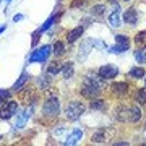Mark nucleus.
Listing matches in <instances>:
<instances>
[{
	"label": "nucleus",
	"mask_w": 146,
	"mask_h": 146,
	"mask_svg": "<svg viewBox=\"0 0 146 146\" xmlns=\"http://www.w3.org/2000/svg\"><path fill=\"white\" fill-rule=\"evenodd\" d=\"M25 18H26V16L23 15V13H15V15H13V18H11V20H13V23H20V21H23V20H25Z\"/></svg>",
	"instance_id": "obj_35"
},
{
	"label": "nucleus",
	"mask_w": 146,
	"mask_h": 146,
	"mask_svg": "<svg viewBox=\"0 0 146 146\" xmlns=\"http://www.w3.org/2000/svg\"><path fill=\"white\" fill-rule=\"evenodd\" d=\"M13 91L11 89H7V88H0V106L3 104V102H7L8 99H11L13 98Z\"/></svg>",
	"instance_id": "obj_32"
},
{
	"label": "nucleus",
	"mask_w": 146,
	"mask_h": 146,
	"mask_svg": "<svg viewBox=\"0 0 146 146\" xmlns=\"http://www.w3.org/2000/svg\"><path fill=\"white\" fill-rule=\"evenodd\" d=\"M130 2H133V0H120V3H130Z\"/></svg>",
	"instance_id": "obj_37"
},
{
	"label": "nucleus",
	"mask_w": 146,
	"mask_h": 146,
	"mask_svg": "<svg viewBox=\"0 0 146 146\" xmlns=\"http://www.w3.org/2000/svg\"><path fill=\"white\" fill-rule=\"evenodd\" d=\"M62 68H63V62H62V60H58V58H55L54 62H49V63H47L46 73L52 75L54 78H55L57 75H60V73H62Z\"/></svg>",
	"instance_id": "obj_26"
},
{
	"label": "nucleus",
	"mask_w": 146,
	"mask_h": 146,
	"mask_svg": "<svg viewBox=\"0 0 146 146\" xmlns=\"http://www.w3.org/2000/svg\"><path fill=\"white\" fill-rule=\"evenodd\" d=\"M109 140H112L109 127H99L89 136V143L91 145H106V143H110Z\"/></svg>",
	"instance_id": "obj_15"
},
{
	"label": "nucleus",
	"mask_w": 146,
	"mask_h": 146,
	"mask_svg": "<svg viewBox=\"0 0 146 146\" xmlns=\"http://www.w3.org/2000/svg\"><path fill=\"white\" fill-rule=\"evenodd\" d=\"M88 3H89V0H70L68 7H70L72 10H81V8H84Z\"/></svg>",
	"instance_id": "obj_33"
},
{
	"label": "nucleus",
	"mask_w": 146,
	"mask_h": 146,
	"mask_svg": "<svg viewBox=\"0 0 146 146\" xmlns=\"http://www.w3.org/2000/svg\"><path fill=\"white\" fill-rule=\"evenodd\" d=\"M133 46L138 47V49H146V28L145 29H138V31L133 34Z\"/></svg>",
	"instance_id": "obj_27"
},
{
	"label": "nucleus",
	"mask_w": 146,
	"mask_h": 146,
	"mask_svg": "<svg viewBox=\"0 0 146 146\" xmlns=\"http://www.w3.org/2000/svg\"><path fill=\"white\" fill-rule=\"evenodd\" d=\"M42 98H44V101L41 104V112H39L41 122L54 125L58 120V117L62 115V110H63L62 101L57 96V93L49 94V96H42Z\"/></svg>",
	"instance_id": "obj_2"
},
{
	"label": "nucleus",
	"mask_w": 146,
	"mask_h": 146,
	"mask_svg": "<svg viewBox=\"0 0 146 146\" xmlns=\"http://www.w3.org/2000/svg\"><path fill=\"white\" fill-rule=\"evenodd\" d=\"M96 72L101 78H104L107 83H110V81L117 80V76L120 75V68L114 63H106V65H101V67L96 68Z\"/></svg>",
	"instance_id": "obj_13"
},
{
	"label": "nucleus",
	"mask_w": 146,
	"mask_h": 146,
	"mask_svg": "<svg viewBox=\"0 0 146 146\" xmlns=\"http://www.w3.org/2000/svg\"><path fill=\"white\" fill-rule=\"evenodd\" d=\"M143 81H145V86H146V76H145V78H143Z\"/></svg>",
	"instance_id": "obj_40"
},
{
	"label": "nucleus",
	"mask_w": 146,
	"mask_h": 146,
	"mask_svg": "<svg viewBox=\"0 0 146 146\" xmlns=\"http://www.w3.org/2000/svg\"><path fill=\"white\" fill-rule=\"evenodd\" d=\"M62 78L67 81V80H72L75 76V63L72 60H63V68H62Z\"/></svg>",
	"instance_id": "obj_28"
},
{
	"label": "nucleus",
	"mask_w": 146,
	"mask_h": 146,
	"mask_svg": "<svg viewBox=\"0 0 146 146\" xmlns=\"http://www.w3.org/2000/svg\"><path fill=\"white\" fill-rule=\"evenodd\" d=\"M112 119L117 123L127 125V119H128V102H125L123 99H120L119 102H115L112 107Z\"/></svg>",
	"instance_id": "obj_11"
},
{
	"label": "nucleus",
	"mask_w": 146,
	"mask_h": 146,
	"mask_svg": "<svg viewBox=\"0 0 146 146\" xmlns=\"http://www.w3.org/2000/svg\"><path fill=\"white\" fill-rule=\"evenodd\" d=\"M41 37H42V33L39 31V29L33 31V34H31V47L33 49L37 47V44H39V41H41Z\"/></svg>",
	"instance_id": "obj_34"
},
{
	"label": "nucleus",
	"mask_w": 146,
	"mask_h": 146,
	"mask_svg": "<svg viewBox=\"0 0 146 146\" xmlns=\"http://www.w3.org/2000/svg\"><path fill=\"white\" fill-rule=\"evenodd\" d=\"M18 99H20L25 106H28V104L36 106L37 102H39V99H41V91H39L36 86H29V84H28V86H25V88L18 93Z\"/></svg>",
	"instance_id": "obj_8"
},
{
	"label": "nucleus",
	"mask_w": 146,
	"mask_h": 146,
	"mask_svg": "<svg viewBox=\"0 0 146 146\" xmlns=\"http://www.w3.org/2000/svg\"><path fill=\"white\" fill-rule=\"evenodd\" d=\"M34 109H36V106H34V104H28V106H25L23 109H20V112L15 115L13 125H11L13 131H15V130H23V128L28 125L29 119L34 115Z\"/></svg>",
	"instance_id": "obj_7"
},
{
	"label": "nucleus",
	"mask_w": 146,
	"mask_h": 146,
	"mask_svg": "<svg viewBox=\"0 0 146 146\" xmlns=\"http://www.w3.org/2000/svg\"><path fill=\"white\" fill-rule=\"evenodd\" d=\"M130 99L136 104H140L141 107H146V86H135L131 89Z\"/></svg>",
	"instance_id": "obj_21"
},
{
	"label": "nucleus",
	"mask_w": 146,
	"mask_h": 146,
	"mask_svg": "<svg viewBox=\"0 0 146 146\" xmlns=\"http://www.w3.org/2000/svg\"><path fill=\"white\" fill-rule=\"evenodd\" d=\"M68 128L67 127H63V123H54L52 125V136L54 138H65V135H67Z\"/></svg>",
	"instance_id": "obj_31"
},
{
	"label": "nucleus",
	"mask_w": 146,
	"mask_h": 146,
	"mask_svg": "<svg viewBox=\"0 0 146 146\" xmlns=\"http://www.w3.org/2000/svg\"><path fill=\"white\" fill-rule=\"evenodd\" d=\"M122 5H117V7H112V10L110 13L107 15V26L110 29H120V28L123 26V18H122Z\"/></svg>",
	"instance_id": "obj_14"
},
{
	"label": "nucleus",
	"mask_w": 146,
	"mask_h": 146,
	"mask_svg": "<svg viewBox=\"0 0 146 146\" xmlns=\"http://www.w3.org/2000/svg\"><path fill=\"white\" fill-rule=\"evenodd\" d=\"M0 140H2V135H0Z\"/></svg>",
	"instance_id": "obj_42"
},
{
	"label": "nucleus",
	"mask_w": 146,
	"mask_h": 146,
	"mask_svg": "<svg viewBox=\"0 0 146 146\" xmlns=\"http://www.w3.org/2000/svg\"><path fill=\"white\" fill-rule=\"evenodd\" d=\"M122 18H123V25H127L128 28H135L140 23V11L136 7L130 5L122 11Z\"/></svg>",
	"instance_id": "obj_17"
},
{
	"label": "nucleus",
	"mask_w": 146,
	"mask_h": 146,
	"mask_svg": "<svg viewBox=\"0 0 146 146\" xmlns=\"http://www.w3.org/2000/svg\"><path fill=\"white\" fill-rule=\"evenodd\" d=\"M2 2H3V0H0V5H2Z\"/></svg>",
	"instance_id": "obj_41"
},
{
	"label": "nucleus",
	"mask_w": 146,
	"mask_h": 146,
	"mask_svg": "<svg viewBox=\"0 0 146 146\" xmlns=\"http://www.w3.org/2000/svg\"><path fill=\"white\" fill-rule=\"evenodd\" d=\"M3 2H7V3H11V2H13V0H3Z\"/></svg>",
	"instance_id": "obj_39"
},
{
	"label": "nucleus",
	"mask_w": 146,
	"mask_h": 146,
	"mask_svg": "<svg viewBox=\"0 0 146 146\" xmlns=\"http://www.w3.org/2000/svg\"><path fill=\"white\" fill-rule=\"evenodd\" d=\"M106 91H107V81L104 78H101L96 70L86 72L78 83V96L86 101L102 96Z\"/></svg>",
	"instance_id": "obj_1"
},
{
	"label": "nucleus",
	"mask_w": 146,
	"mask_h": 146,
	"mask_svg": "<svg viewBox=\"0 0 146 146\" xmlns=\"http://www.w3.org/2000/svg\"><path fill=\"white\" fill-rule=\"evenodd\" d=\"M84 31H86V28L83 26V25H78V26L72 28V29H68L67 33H65V41H67L68 46H72V44H75V42L81 41V36L84 34Z\"/></svg>",
	"instance_id": "obj_19"
},
{
	"label": "nucleus",
	"mask_w": 146,
	"mask_h": 146,
	"mask_svg": "<svg viewBox=\"0 0 146 146\" xmlns=\"http://www.w3.org/2000/svg\"><path fill=\"white\" fill-rule=\"evenodd\" d=\"M29 80H31V75H29V73H28V70L25 68V70L21 72V75L18 76V78H16V81L11 84V91H13L15 94H18L21 89L25 88V86H28Z\"/></svg>",
	"instance_id": "obj_22"
},
{
	"label": "nucleus",
	"mask_w": 146,
	"mask_h": 146,
	"mask_svg": "<svg viewBox=\"0 0 146 146\" xmlns=\"http://www.w3.org/2000/svg\"><path fill=\"white\" fill-rule=\"evenodd\" d=\"M107 3L104 2H99V3H94V5L89 7V15L93 16L94 20H99V18H104L106 13H107Z\"/></svg>",
	"instance_id": "obj_25"
},
{
	"label": "nucleus",
	"mask_w": 146,
	"mask_h": 146,
	"mask_svg": "<svg viewBox=\"0 0 146 146\" xmlns=\"http://www.w3.org/2000/svg\"><path fill=\"white\" fill-rule=\"evenodd\" d=\"M88 110V102L83 98H73V99H68L63 106L62 110V117L65 122L68 123H73V122H78Z\"/></svg>",
	"instance_id": "obj_3"
},
{
	"label": "nucleus",
	"mask_w": 146,
	"mask_h": 146,
	"mask_svg": "<svg viewBox=\"0 0 146 146\" xmlns=\"http://www.w3.org/2000/svg\"><path fill=\"white\" fill-rule=\"evenodd\" d=\"M114 41H115V44L112 47L109 46L107 54H114V55L125 54V52H128V50L131 49V44H133L131 37L128 36L127 33H117V34L114 36Z\"/></svg>",
	"instance_id": "obj_6"
},
{
	"label": "nucleus",
	"mask_w": 146,
	"mask_h": 146,
	"mask_svg": "<svg viewBox=\"0 0 146 146\" xmlns=\"http://www.w3.org/2000/svg\"><path fill=\"white\" fill-rule=\"evenodd\" d=\"M52 55V44H42L39 47H34L31 50V54L26 57V62H25V67H29L33 63H44L49 62V57Z\"/></svg>",
	"instance_id": "obj_5"
},
{
	"label": "nucleus",
	"mask_w": 146,
	"mask_h": 146,
	"mask_svg": "<svg viewBox=\"0 0 146 146\" xmlns=\"http://www.w3.org/2000/svg\"><path fill=\"white\" fill-rule=\"evenodd\" d=\"M88 109L94 110V112H107L109 109V99L104 96H98L88 101Z\"/></svg>",
	"instance_id": "obj_18"
},
{
	"label": "nucleus",
	"mask_w": 146,
	"mask_h": 146,
	"mask_svg": "<svg viewBox=\"0 0 146 146\" xmlns=\"http://www.w3.org/2000/svg\"><path fill=\"white\" fill-rule=\"evenodd\" d=\"M7 28H8V25H7V23H3V25H0V34H3V33L7 31Z\"/></svg>",
	"instance_id": "obj_36"
},
{
	"label": "nucleus",
	"mask_w": 146,
	"mask_h": 146,
	"mask_svg": "<svg viewBox=\"0 0 146 146\" xmlns=\"http://www.w3.org/2000/svg\"><path fill=\"white\" fill-rule=\"evenodd\" d=\"M93 49H96V39H91V37L81 39V42L78 46V50H76V62H80V63L84 62Z\"/></svg>",
	"instance_id": "obj_12"
},
{
	"label": "nucleus",
	"mask_w": 146,
	"mask_h": 146,
	"mask_svg": "<svg viewBox=\"0 0 146 146\" xmlns=\"http://www.w3.org/2000/svg\"><path fill=\"white\" fill-rule=\"evenodd\" d=\"M34 86H36L41 93L47 91V89L54 88V76L49 73H41L36 80H34Z\"/></svg>",
	"instance_id": "obj_20"
},
{
	"label": "nucleus",
	"mask_w": 146,
	"mask_h": 146,
	"mask_svg": "<svg viewBox=\"0 0 146 146\" xmlns=\"http://www.w3.org/2000/svg\"><path fill=\"white\" fill-rule=\"evenodd\" d=\"M145 119V110L140 104L136 102H128V119H127V125H140Z\"/></svg>",
	"instance_id": "obj_10"
},
{
	"label": "nucleus",
	"mask_w": 146,
	"mask_h": 146,
	"mask_svg": "<svg viewBox=\"0 0 146 146\" xmlns=\"http://www.w3.org/2000/svg\"><path fill=\"white\" fill-rule=\"evenodd\" d=\"M84 138V130L80 128V127H73L67 131V135L63 138V141H60V145H65V146H75L81 143V140Z\"/></svg>",
	"instance_id": "obj_16"
},
{
	"label": "nucleus",
	"mask_w": 146,
	"mask_h": 146,
	"mask_svg": "<svg viewBox=\"0 0 146 146\" xmlns=\"http://www.w3.org/2000/svg\"><path fill=\"white\" fill-rule=\"evenodd\" d=\"M57 20H58V15H55V13H54V15L49 16V18H47V20L44 21L41 26L37 28V29H39V31H41L42 34H44V33H47L49 29H50V28L54 26V25H55V23H57Z\"/></svg>",
	"instance_id": "obj_29"
},
{
	"label": "nucleus",
	"mask_w": 146,
	"mask_h": 146,
	"mask_svg": "<svg viewBox=\"0 0 146 146\" xmlns=\"http://www.w3.org/2000/svg\"><path fill=\"white\" fill-rule=\"evenodd\" d=\"M133 88H135V86L130 83L128 78L127 80H114V81H110V84L107 86V91H106V93H109L110 99L120 101V99L130 98L131 89Z\"/></svg>",
	"instance_id": "obj_4"
},
{
	"label": "nucleus",
	"mask_w": 146,
	"mask_h": 146,
	"mask_svg": "<svg viewBox=\"0 0 146 146\" xmlns=\"http://www.w3.org/2000/svg\"><path fill=\"white\" fill-rule=\"evenodd\" d=\"M145 115H146V114H145ZM143 127L146 128V117H145V122H143Z\"/></svg>",
	"instance_id": "obj_38"
},
{
	"label": "nucleus",
	"mask_w": 146,
	"mask_h": 146,
	"mask_svg": "<svg viewBox=\"0 0 146 146\" xmlns=\"http://www.w3.org/2000/svg\"><path fill=\"white\" fill-rule=\"evenodd\" d=\"M133 58L138 65H145L146 67V49H138L135 47L133 49Z\"/></svg>",
	"instance_id": "obj_30"
},
{
	"label": "nucleus",
	"mask_w": 146,
	"mask_h": 146,
	"mask_svg": "<svg viewBox=\"0 0 146 146\" xmlns=\"http://www.w3.org/2000/svg\"><path fill=\"white\" fill-rule=\"evenodd\" d=\"M20 112V101L16 99H8L7 102L0 106V120H11L15 119V115Z\"/></svg>",
	"instance_id": "obj_9"
},
{
	"label": "nucleus",
	"mask_w": 146,
	"mask_h": 146,
	"mask_svg": "<svg viewBox=\"0 0 146 146\" xmlns=\"http://www.w3.org/2000/svg\"><path fill=\"white\" fill-rule=\"evenodd\" d=\"M68 52V44L65 39H55L52 44V55L55 58H62L65 57Z\"/></svg>",
	"instance_id": "obj_23"
},
{
	"label": "nucleus",
	"mask_w": 146,
	"mask_h": 146,
	"mask_svg": "<svg viewBox=\"0 0 146 146\" xmlns=\"http://www.w3.org/2000/svg\"><path fill=\"white\" fill-rule=\"evenodd\" d=\"M146 76V68L145 65H136V67H131L128 72H127V78L130 81H140Z\"/></svg>",
	"instance_id": "obj_24"
}]
</instances>
